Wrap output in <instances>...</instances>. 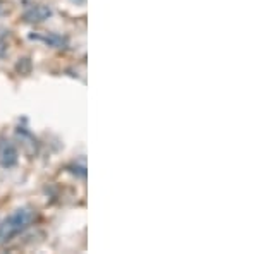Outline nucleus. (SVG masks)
Masks as SVG:
<instances>
[{
	"mask_svg": "<svg viewBox=\"0 0 258 254\" xmlns=\"http://www.w3.org/2000/svg\"><path fill=\"white\" fill-rule=\"evenodd\" d=\"M33 220H35V211L31 208L23 206L14 210L0 223V242H9L11 239H14L16 235L26 230Z\"/></svg>",
	"mask_w": 258,
	"mask_h": 254,
	"instance_id": "f257e3e1",
	"label": "nucleus"
},
{
	"mask_svg": "<svg viewBox=\"0 0 258 254\" xmlns=\"http://www.w3.org/2000/svg\"><path fill=\"white\" fill-rule=\"evenodd\" d=\"M53 9L50 6H45V4H31V6L26 7V11L23 12V18L26 23H43L48 18H52Z\"/></svg>",
	"mask_w": 258,
	"mask_h": 254,
	"instance_id": "f03ea898",
	"label": "nucleus"
},
{
	"mask_svg": "<svg viewBox=\"0 0 258 254\" xmlns=\"http://www.w3.org/2000/svg\"><path fill=\"white\" fill-rule=\"evenodd\" d=\"M19 155L18 149H16L14 143L9 139H2L0 143V166L4 168H12V166L18 165Z\"/></svg>",
	"mask_w": 258,
	"mask_h": 254,
	"instance_id": "7ed1b4c3",
	"label": "nucleus"
},
{
	"mask_svg": "<svg viewBox=\"0 0 258 254\" xmlns=\"http://www.w3.org/2000/svg\"><path fill=\"white\" fill-rule=\"evenodd\" d=\"M33 40H38V41H43V43L50 45L53 48H66L68 47V40L60 35H55V33H45V35H35L31 36Z\"/></svg>",
	"mask_w": 258,
	"mask_h": 254,
	"instance_id": "20e7f679",
	"label": "nucleus"
},
{
	"mask_svg": "<svg viewBox=\"0 0 258 254\" xmlns=\"http://www.w3.org/2000/svg\"><path fill=\"white\" fill-rule=\"evenodd\" d=\"M71 2H73L74 6H85V4H86V0H71Z\"/></svg>",
	"mask_w": 258,
	"mask_h": 254,
	"instance_id": "39448f33",
	"label": "nucleus"
},
{
	"mask_svg": "<svg viewBox=\"0 0 258 254\" xmlns=\"http://www.w3.org/2000/svg\"><path fill=\"white\" fill-rule=\"evenodd\" d=\"M4 12H6V6H4V2H0V16H2Z\"/></svg>",
	"mask_w": 258,
	"mask_h": 254,
	"instance_id": "423d86ee",
	"label": "nucleus"
}]
</instances>
